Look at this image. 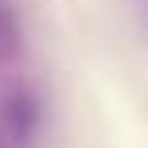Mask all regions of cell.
I'll list each match as a JSON object with an SVG mask.
<instances>
[{
	"label": "cell",
	"mask_w": 148,
	"mask_h": 148,
	"mask_svg": "<svg viewBox=\"0 0 148 148\" xmlns=\"http://www.w3.org/2000/svg\"><path fill=\"white\" fill-rule=\"evenodd\" d=\"M0 123H4V136L16 148L33 144L37 127H41V99H37V90L33 86H12L0 99Z\"/></svg>",
	"instance_id": "6da1fadb"
},
{
	"label": "cell",
	"mask_w": 148,
	"mask_h": 148,
	"mask_svg": "<svg viewBox=\"0 0 148 148\" xmlns=\"http://www.w3.org/2000/svg\"><path fill=\"white\" fill-rule=\"evenodd\" d=\"M8 4L12 0H0V62H12L21 53V21Z\"/></svg>",
	"instance_id": "7a4b0ae2"
}]
</instances>
